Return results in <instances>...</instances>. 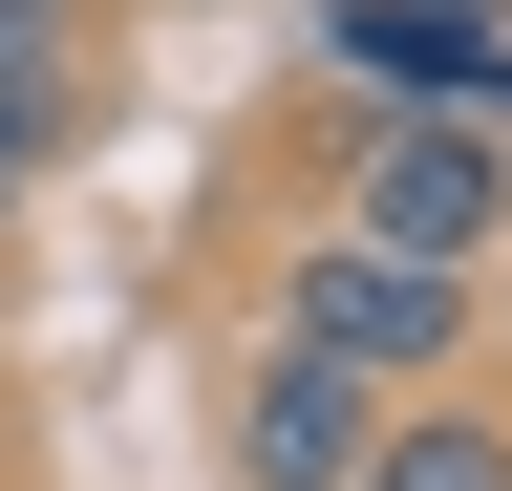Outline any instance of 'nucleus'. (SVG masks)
I'll return each mask as SVG.
<instances>
[{
  "label": "nucleus",
  "mask_w": 512,
  "mask_h": 491,
  "mask_svg": "<svg viewBox=\"0 0 512 491\" xmlns=\"http://www.w3.org/2000/svg\"><path fill=\"white\" fill-rule=\"evenodd\" d=\"M320 43H342L363 86H406V107H470V129H491V65H512V43L448 22V0H320Z\"/></svg>",
  "instance_id": "obj_5"
},
{
  "label": "nucleus",
  "mask_w": 512,
  "mask_h": 491,
  "mask_svg": "<svg viewBox=\"0 0 512 491\" xmlns=\"http://www.w3.org/2000/svg\"><path fill=\"white\" fill-rule=\"evenodd\" d=\"M363 491H512V406H470V385L384 406V449H363Z\"/></svg>",
  "instance_id": "obj_6"
},
{
  "label": "nucleus",
  "mask_w": 512,
  "mask_h": 491,
  "mask_svg": "<svg viewBox=\"0 0 512 491\" xmlns=\"http://www.w3.org/2000/svg\"><path fill=\"white\" fill-rule=\"evenodd\" d=\"M448 22H491V43H512V0H448Z\"/></svg>",
  "instance_id": "obj_7"
},
{
  "label": "nucleus",
  "mask_w": 512,
  "mask_h": 491,
  "mask_svg": "<svg viewBox=\"0 0 512 491\" xmlns=\"http://www.w3.org/2000/svg\"><path fill=\"white\" fill-rule=\"evenodd\" d=\"M0 214H22V171H0Z\"/></svg>",
  "instance_id": "obj_8"
},
{
  "label": "nucleus",
  "mask_w": 512,
  "mask_h": 491,
  "mask_svg": "<svg viewBox=\"0 0 512 491\" xmlns=\"http://www.w3.org/2000/svg\"><path fill=\"white\" fill-rule=\"evenodd\" d=\"M107 107V0H0V171H64Z\"/></svg>",
  "instance_id": "obj_4"
},
{
  "label": "nucleus",
  "mask_w": 512,
  "mask_h": 491,
  "mask_svg": "<svg viewBox=\"0 0 512 491\" xmlns=\"http://www.w3.org/2000/svg\"><path fill=\"white\" fill-rule=\"evenodd\" d=\"M320 235H363V257H427V278H491V235H512V150L470 129V107H384Z\"/></svg>",
  "instance_id": "obj_1"
},
{
  "label": "nucleus",
  "mask_w": 512,
  "mask_h": 491,
  "mask_svg": "<svg viewBox=\"0 0 512 491\" xmlns=\"http://www.w3.org/2000/svg\"><path fill=\"white\" fill-rule=\"evenodd\" d=\"M278 342H299V363H342V385H384V406H427L448 363H470V278H427V257H363V235H299V278H278Z\"/></svg>",
  "instance_id": "obj_2"
},
{
  "label": "nucleus",
  "mask_w": 512,
  "mask_h": 491,
  "mask_svg": "<svg viewBox=\"0 0 512 491\" xmlns=\"http://www.w3.org/2000/svg\"><path fill=\"white\" fill-rule=\"evenodd\" d=\"M363 449H384V385L256 342V385H235V491H363Z\"/></svg>",
  "instance_id": "obj_3"
}]
</instances>
